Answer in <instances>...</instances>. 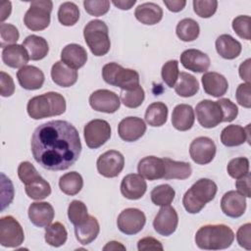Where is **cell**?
Wrapping results in <instances>:
<instances>
[{
	"label": "cell",
	"instance_id": "35",
	"mask_svg": "<svg viewBox=\"0 0 251 251\" xmlns=\"http://www.w3.org/2000/svg\"><path fill=\"white\" fill-rule=\"evenodd\" d=\"M168 107L163 102L150 104L145 112V121L151 126H162L168 119Z\"/></svg>",
	"mask_w": 251,
	"mask_h": 251
},
{
	"label": "cell",
	"instance_id": "58",
	"mask_svg": "<svg viewBox=\"0 0 251 251\" xmlns=\"http://www.w3.org/2000/svg\"><path fill=\"white\" fill-rule=\"evenodd\" d=\"M250 63L251 60L247 59L239 66V76L246 82L250 81Z\"/></svg>",
	"mask_w": 251,
	"mask_h": 251
},
{
	"label": "cell",
	"instance_id": "11",
	"mask_svg": "<svg viewBox=\"0 0 251 251\" xmlns=\"http://www.w3.org/2000/svg\"><path fill=\"white\" fill-rule=\"evenodd\" d=\"M146 217L137 208H126L123 210L117 219V226L120 231L126 235L138 233L145 226Z\"/></svg>",
	"mask_w": 251,
	"mask_h": 251
},
{
	"label": "cell",
	"instance_id": "23",
	"mask_svg": "<svg viewBox=\"0 0 251 251\" xmlns=\"http://www.w3.org/2000/svg\"><path fill=\"white\" fill-rule=\"evenodd\" d=\"M201 81L204 91L213 97L218 98L225 95L228 88L226 78L223 75L216 72H206L202 75Z\"/></svg>",
	"mask_w": 251,
	"mask_h": 251
},
{
	"label": "cell",
	"instance_id": "53",
	"mask_svg": "<svg viewBox=\"0 0 251 251\" xmlns=\"http://www.w3.org/2000/svg\"><path fill=\"white\" fill-rule=\"evenodd\" d=\"M0 94L3 97H10L15 92V84L10 75L5 72L0 73Z\"/></svg>",
	"mask_w": 251,
	"mask_h": 251
},
{
	"label": "cell",
	"instance_id": "29",
	"mask_svg": "<svg viewBox=\"0 0 251 251\" xmlns=\"http://www.w3.org/2000/svg\"><path fill=\"white\" fill-rule=\"evenodd\" d=\"M51 77L57 85L70 87L76 82L77 72L68 67L62 61H58L51 68Z\"/></svg>",
	"mask_w": 251,
	"mask_h": 251
},
{
	"label": "cell",
	"instance_id": "36",
	"mask_svg": "<svg viewBox=\"0 0 251 251\" xmlns=\"http://www.w3.org/2000/svg\"><path fill=\"white\" fill-rule=\"evenodd\" d=\"M83 186L82 176L76 172H71L63 175L59 179V187L67 195L74 196L77 194Z\"/></svg>",
	"mask_w": 251,
	"mask_h": 251
},
{
	"label": "cell",
	"instance_id": "21",
	"mask_svg": "<svg viewBox=\"0 0 251 251\" xmlns=\"http://www.w3.org/2000/svg\"><path fill=\"white\" fill-rule=\"evenodd\" d=\"M28 218L30 222L38 227L49 226L55 216L53 206L48 202H33L28 207Z\"/></svg>",
	"mask_w": 251,
	"mask_h": 251
},
{
	"label": "cell",
	"instance_id": "17",
	"mask_svg": "<svg viewBox=\"0 0 251 251\" xmlns=\"http://www.w3.org/2000/svg\"><path fill=\"white\" fill-rule=\"evenodd\" d=\"M221 209L229 218H239L246 210V199L237 191H227L222 197Z\"/></svg>",
	"mask_w": 251,
	"mask_h": 251
},
{
	"label": "cell",
	"instance_id": "61",
	"mask_svg": "<svg viewBox=\"0 0 251 251\" xmlns=\"http://www.w3.org/2000/svg\"><path fill=\"white\" fill-rule=\"evenodd\" d=\"M119 249L126 250V247L118 241H110L103 247V250H105V251L106 250H119Z\"/></svg>",
	"mask_w": 251,
	"mask_h": 251
},
{
	"label": "cell",
	"instance_id": "20",
	"mask_svg": "<svg viewBox=\"0 0 251 251\" xmlns=\"http://www.w3.org/2000/svg\"><path fill=\"white\" fill-rule=\"evenodd\" d=\"M165 162L164 159L147 156L142 158L137 165L138 174L148 180H156L163 178L165 176Z\"/></svg>",
	"mask_w": 251,
	"mask_h": 251
},
{
	"label": "cell",
	"instance_id": "22",
	"mask_svg": "<svg viewBox=\"0 0 251 251\" xmlns=\"http://www.w3.org/2000/svg\"><path fill=\"white\" fill-rule=\"evenodd\" d=\"M17 78L20 85L26 90H36L42 87L44 83L43 72L35 66H25L17 73Z\"/></svg>",
	"mask_w": 251,
	"mask_h": 251
},
{
	"label": "cell",
	"instance_id": "39",
	"mask_svg": "<svg viewBox=\"0 0 251 251\" xmlns=\"http://www.w3.org/2000/svg\"><path fill=\"white\" fill-rule=\"evenodd\" d=\"M58 20L66 26L74 25L79 20V9L74 2H64L58 10Z\"/></svg>",
	"mask_w": 251,
	"mask_h": 251
},
{
	"label": "cell",
	"instance_id": "40",
	"mask_svg": "<svg viewBox=\"0 0 251 251\" xmlns=\"http://www.w3.org/2000/svg\"><path fill=\"white\" fill-rule=\"evenodd\" d=\"M26 195L34 200H42L51 194V186L42 176L28 183L25 187Z\"/></svg>",
	"mask_w": 251,
	"mask_h": 251
},
{
	"label": "cell",
	"instance_id": "56",
	"mask_svg": "<svg viewBox=\"0 0 251 251\" xmlns=\"http://www.w3.org/2000/svg\"><path fill=\"white\" fill-rule=\"evenodd\" d=\"M250 173H247L245 176L237 178L235 181V187L237 192L242 194L244 197H251V188H250Z\"/></svg>",
	"mask_w": 251,
	"mask_h": 251
},
{
	"label": "cell",
	"instance_id": "12",
	"mask_svg": "<svg viewBox=\"0 0 251 251\" xmlns=\"http://www.w3.org/2000/svg\"><path fill=\"white\" fill-rule=\"evenodd\" d=\"M98 173L105 177L118 176L125 167V158L117 150H108L99 156L96 162Z\"/></svg>",
	"mask_w": 251,
	"mask_h": 251
},
{
	"label": "cell",
	"instance_id": "2",
	"mask_svg": "<svg viewBox=\"0 0 251 251\" xmlns=\"http://www.w3.org/2000/svg\"><path fill=\"white\" fill-rule=\"evenodd\" d=\"M234 240L232 229L223 224L206 225L195 234V243L200 249L221 250L228 248Z\"/></svg>",
	"mask_w": 251,
	"mask_h": 251
},
{
	"label": "cell",
	"instance_id": "26",
	"mask_svg": "<svg viewBox=\"0 0 251 251\" xmlns=\"http://www.w3.org/2000/svg\"><path fill=\"white\" fill-rule=\"evenodd\" d=\"M2 60L10 68L18 69L26 66L29 61V55L26 49L20 44H13L3 48Z\"/></svg>",
	"mask_w": 251,
	"mask_h": 251
},
{
	"label": "cell",
	"instance_id": "8",
	"mask_svg": "<svg viewBox=\"0 0 251 251\" xmlns=\"http://www.w3.org/2000/svg\"><path fill=\"white\" fill-rule=\"evenodd\" d=\"M83 135L86 145L91 149H96L110 139L111 126L107 121L95 119L84 126Z\"/></svg>",
	"mask_w": 251,
	"mask_h": 251
},
{
	"label": "cell",
	"instance_id": "49",
	"mask_svg": "<svg viewBox=\"0 0 251 251\" xmlns=\"http://www.w3.org/2000/svg\"><path fill=\"white\" fill-rule=\"evenodd\" d=\"M250 21L249 16H238L232 21L233 30L242 39L250 40Z\"/></svg>",
	"mask_w": 251,
	"mask_h": 251
},
{
	"label": "cell",
	"instance_id": "6",
	"mask_svg": "<svg viewBox=\"0 0 251 251\" xmlns=\"http://www.w3.org/2000/svg\"><path fill=\"white\" fill-rule=\"evenodd\" d=\"M102 77L108 84L120 87L122 90H132L140 85L139 75L136 71L126 69L115 62L104 65Z\"/></svg>",
	"mask_w": 251,
	"mask_h": 251
},
{
	"label": "cell",
	"instance_id": "10",
	"mask_svg": "<svg viewBox=\"0 0 251 251\" xmlns=\"http://www.w3.org/2000/svg\"><path fill=\"white\" fill-rule=\"evenodd\" d=\"M196 118L205 128L216 127L223 122V111L217 101L202 100L196 105Z\"/></svg>",
	"mask_w": 251,
	"mask_h": 251
},
{
	"label": "cell",
	"instance_id": "45",
	"mask_svg": "<svg viewBox=\"0 0 251 251\" xmlns=\"http://www.w3.org/2000/svg\"><path fill=\"white\" fill-rule=\"evenodd\" d=\"M179 72H178V62L176 60H170L166 62L161 71V75L163 81L171 88L175 87V84L177 80Z\"/></svg>",
	"mask_w": 251,
	"mask_h": 251
},
{
	"label": "cell",
	"instance_id": "41",
	"mask_svg": "<svg viewBox=\"0 0 251 251\" xmlns=\"http://www.w3.org/2000/svg\"><path fill=\"white\" fill-rule=\"evenodd\" d=\"M176 191L170 184H160L150 193L151 200L156 206H168L175 199Z\"/></svg>",
	"mask_w": 251,
	"mask_h": 251
},
{
	"label": "cell",
	"instance_id": "24",
	"mask_svg": "<svg viewBox=\"0 0 251 251\" xmlns=\"http://www.w3.org/2000/svg\"><path fill=\"white\" fill-rule=\"evenodd\" d=\"M250 125L242 127L238 125H230L226 126L221 133V141L225 146L234 147L250 140Z\"/></svg>",
	"mask_w": 251,
	"mask_h": 251
},
{
	"label": "cell",
	"instance_id": "44",
	"mask_svg": "<svg viewBox=\"0 0 251 251\" xmlns=\"http://www.w3.org/2000/svg\"><path fill=\"white\" fill-rule=\"evenodd\" d=\"M226 171L230 177L237 179L249 173V160L245 157L234 158L228 162Z\"/></svg>",
	"mask_w": 251,
	"mask_h": 251
},
{
	"label": "cell",
	"instance_id": "60",
	"mask_svg": "<svg viewBox=\"0 0 251 251\" xmlns=\"http://www.w3.org/2000/svg\"><path fill=\"white\" fill-rule=\"evenodd\" d=\"M112 3L121 10H129L136 3V0H114Z\"/></svg>",
	"mask_w": 251,
	"mask_h": 251
},
{
	"label": "cell",
	"instance_id": "37",
	"mask_svg": "<svg viewBox=\"0 0 251 251\" xmlns=\"http://www.w3.org/2000/svg\"><path fill=\"white\" fill-rule=\"evenodd\" d=\"M44 238L46 243L49 245L53 247H60L67 241L68 232L63 224L55 222L45 227Z\"/></svg>",
	"mask_w": 251,
	"mask_h": 251
},
{
	"label": "cell",
	"instance_id": "34",
	"mask_svg": "<svg viewBox=\"0 0 251 251\" xmlns=\"http://www.w3.org/2000/svg\"><path fill=\"white\" fill-rule=\"evenodd\" d=\"M199 90V82L192 75L181 72L175 84V91L178 96L191 97Z\"/></svg>",
	"mask_w": 251,
	"mask_h": 251
},
{
	"label": "cell",
	"instance_id": "4",
	"mask_svg": "<svg viewBox=\"0 0 251 251\" xmlns=\"http://www.w3.org/2000/svg\"><path fill=\"white\" fill-rule=\"evenodd\" d=\"M217 184L209 178H200L184 193L182 204L189 214L199 213L217 194Z\"/></svg>",
	"mask_w": 251,
	"mask_h": 251
},
{
	"label": "cell",
	"instance_id": "13",
	"mask_svg": "<svg viewBox=\"0 0 251 251\" xmlns=\"http://www.w3.org/2000/svg\"><path fill=\"white\" fill-rule=\"evenodd\" d=\"M189 154L193 162L196 164L207 165L211 163L215 158L216 144L210 137H196L190 143Z\"/></svg>",
	"mask_w": 251,
	"mask_h": 251
},
{
	"label": "cell",
	"instance_id": "18",
	"mask_svg": "<svg viewBox=\"0 0 251 251\" xmlns=\"http://www.w3.org/2000/svg\"><path fill=\"white\" fill-rule=\"evenodd\" d=\"M147 183L139 174L126 175L121 182V192L129 200L140 199L146 192Z\"/></svg>",
	"mask_w": 251,
	"mask_h": 251
},
{
	"label": "cell",
	"instance_id": "25",
	"mask_svg": "<svg viewBox=\"0 0 251 251\" xmlns=\"http://www.w3.org/2000/svg\"><path fill=\"white\" fill-rule=\"evenodd\" d=\"M61 61L68 67L77 70L83 67L87 61L86 50L75 43L68 44L61 51Z\"/></svg>",
	"mask_w": 251,
	"mask_h": 251
},
{
	"label": "cell",
	"instance_id": "32",
	"mask_svg": "<svg viewBox=\"0 0 251 251\" xmlns=\"http://www.w3.org/2000/svg\"><path fill=\"white\" fill-rule=\"evenodd\" d=\"M22 45L26 49L29 59L32 61H38L45 58L49 52V46L46 39L35 34L26 36Z\"/></svg>",
	"mask_w": 251,
	"mask_h": 251
},
{
	"label": "cell",
	"instance_id": "14",
	"mask_svg": "<svg viewBox=\"0 0 251 251\" xmlns=\"http://www.w3.org/2000/svg\"><path fill=\"white\" fill-rule=\"evenodd\" d=\"M89 105L97 112L113 114L120 108L121 99L111 90L98 89L90 94Z\"/></svg>",
	"mask_w": 251,
	"mask_h": 251
},
{
	"label": "cell",
	"instance_id": "7",
	"mask_svg": "<svg viewBox=\"0 0 251 251\" xmlns=\"http://www.w3.org/2000/svg\"><path fill=\"white\" fill-rule=\"evenodd\" d=\"M52 8L53 3L50 0H37L30 2V6L24 17L25 25L33 31L45 29L50 25Z\"/></svg>",
	"mask_w": 251,
	"mask_h": 251
},
{
	"label": "cell",
	"instance_id": "33",
	"mask_svg": "<svg viewBox=\"0 0 251 251\" xmlns=\"http://www.w3.org/2000/svg\"><path fill=\"white\" fill-rule=\"evenodd\" d=\"M165 162V179H186L191 176L192 169L189 163L163 158Z\"/></svg>",
	"mask_w": 251,
	"mask_h": 251
},
{
	"label": "cell",
	"instance_id": "19",
	"mask_svg": "<svg viewBox=\"0 0 251 251\" xmlns=\"http://www.w3.org/2000/svg\"><path fill=\"white\" fill-rule=\"evenodd\" d=\"M181 65L194 73H205L210 67L209 56L198 49H187L180 55Z\"/></svg>",
	"mask_w": 251,
	"mask_h": 251
},
{
	"label": "cell",
	"instance_id": "48",
	"mask_svg": "<svg viewBox=\"0 0 251 251\" xmlns=\"http://www.w3.org/2000/svg\"><path fill=\"white\" fill-rule=\"evenodd\" d=\"M18 176L20 180L25 185H26L32 182L33 180L37 179L41 176L38 174V172L36 171V169L31 163L25 161V162H22L18 167Z\"/></svg>",
	"mask_w": 251,
	"mask_h": 251
},
{
	"label": "cell",
	"instance_id": "54",
	"mask_svg": "<svg viewBox=\"0 0 251 251\" xmlns=\"http://www.w3.org/2000/svg\"><path fill=\"white\" fill-rule=\"evenodd\" d=\"M250 231H251V224L247 223L241 226L236 232V240L238 244L247 250L251 249Z\"/></svg>",
	"mask_w": 251,
	"mask_h": 251
},
{
	"label": "cell",
	"instance_id": "38",
	"mask_svg": "<svg viewBox=\"0 0 251 251\" xmlns=\"http://www.w3.org/2000/svg\"><path fill=\"white\" fill-rule=\"evenodd\" d=\"M176 32L177 37L185 42L195 40L200 33V27L196 21L190 18H185L178 22Z\"/></svg>",
	"mask_w": 251,
	"mask_h": 251
},
{
	"label": "cell",
	"instance_id": "27",
	"mask_svg": "<svg viewBox=\"0 0 251 251\" xmlns=\"http://www.w3.org/2000/svg\"><path fill=\"white\" fill-rule=\"evenodd\" d=\"M194 110L188 104L176 105L172 113V124L174 127L180 131L190 129L194 124Z\"/></svg>",
	"mask_w": 251,
	"mask_h": 251
},
{
	"label": "cell",
	"instance_id": "42",
	"mask_svg": "<svg viewBox=\"0 0 251 251\" xmlns=\"http://www.w3.org/2000/svg\"><path fill=\"white\" fill-rule=\"evenodd\" d=\"M88 216L86 205L82 201L74 200L70 203L68 207V218L75 226L83 224Z\"/></svg>",
	"mask_w": 251,
	"mask_h": 251
},
{
	"label": "cell",
	"instance_id": "59",
	"mask_svg": "<svg viewBox=\"0 0 251 251\" xmlns=\"http://www.w3.org/2000/svg\"><path fill=\"white\" fill-rule=\"evenodd\" d=\"M12 12V4L10 1H2L1 2V16L0 20L3 23L7 18H9Z\"/></svg>",
	"mask_w": 251,
	"mask_h": 251
},
{
	"label": "cell",
	"instance_id": "31",
	"mask_svg": "<svg viewBox=\"0 0 251 251\" xmlns=\"http://www.w3.org/2000/svg\"><path fill=\"white\" fill-rule=\"evenodd\" d=\"M99 231L100 226L97 219L90 215L83 224L75 226V238L82 245H87L94 241L99 234Z\"/></svg>",
	"mask_w": 251,
	"mask_h": 251
},
{
	"label": "cell",
	"instance_id": "55",
	"mask_svg": "<svg viewBox=\"0 0 251 251\" xmlns=\"http://www.w3.org/2000/svg\"><path fill=\"white\" fill-rule=\"evenodd\" d=\"M137 249L139 251H145V250H163L162 243L157 240L154 237L146 236L138 240L137 242Z\"/></svg>",
	"mask_w": 251,
	"mask_h": 251
},
{
	"label": "cell",
	"instance_id": "57",
	"mask_svg": "<svg viewBox=\"0 0 251 251\" xmlns=\"http://www.w3.org/2000/svg\"><path fill=\"white\" fill-rule=\"evenodd\" d=\"M164 4L167 6V8L174 13H177L179 11H181L185 5H186V1L184 0H164Z\"/></svg>",
	"mask_w": 251,
	"mask_h": 251
},
{
	"label": "cell",
	"instance_id": "43",
	"mask_svg": "<svg viewBox=\"0 0 251 251\" xmlns=\"http://www.w3.org/2000/svg\"><path fill=\"white\" fill-rule=\"evenodd\" d=\"M145 98L144 89L139 85L132 90H122L121 92V102L127 108H137L139 107Z\"/></svg>",
	"mask_w": 251,
	"mask_h": 251
},
{
	"label": "cell",
	"instance_id": "51",
	"mask_svg": "<svg viewBox=\"0 0 251 251\" xmlns=\"http://www.w3.org/2000/svg\"><path fill=\"white\" fill-rule=\"evenodd\" d=\"M217 102L219 103L223 111V122L229 123V122H232L237 117L238 108L233 102H231L230 99L221 98Z\"/></svg>",
	"mask_w": 251,
	"mask_h": 251
},
{
	"label": "cell",
	"instance_id": "15",
	"mask_svg": "<svg viewBox=\"0 0 251 251\" xmlns=\"http://www.w3.org/2000/svg\"><path fill=\"white\" fill-rule=\"evenodd\" d=\"M178 224V216L174 207L171 205L162 206L153 221L154 229L163 236L173 234Z\"/></svg>",
	"mask_w": 251,
	"mask_h": 251
},
{
	"label": "cell",
	"instance_id": "46",
	"mask_svg": "<svg viewBox=\"0 0 251 251\" xmlns=\"http://www.w3.org/2000/svg\"><path fill=\"white\" fill-rule=\"evenodd\" d=\"M20 33L18 28L11 24L1 23L0 25V46L2 48H5L9 45L16 44V42L19 40Z\"/></svg>",
	"mask_w": 251,
	"mask_h": 251
},
{
	"label": "cell",
	"instance_id": "3",
	"mask_svg": "<svg viewBox=\"0 0 251 251\" xmlns=\"http://www.w3.org/2000/svg\"><path fill=\"white\" fill-rule=\"evenodd\" d=\"M66 99L58 92H47L28 100L26 111L33 120L60 116L66 111Z\"/></svg>",
	"mask_w": 251,
	"mask_h": 251
},
{
	"label": "cell",
	"instance_id": "1",
	"mask_svg": "<svg viewBox=\"0 0 251 251\" xmlns=\"http://www.w3.org/2000/svg\"><path fill=\"white\" fill-rule=\"evenodd\" d=\"M34 160L49 171H64L79 158L81 142L77 129L69 122L57 120L38 126L30 140Z\"/></svg>",
	"mask_w": 251,
	"mask_h": 251
},
{
	"label": "cell",
	"instance_id": "52",
	"mask_svg": "<svg viewBox=\"0 0 251 251\" xmlns=\"http://www.w3.org/2000/svg\"><path fill=\"white\" fill-rule=\"evenodd\" d=\"M250 82L240 83L237 86L235 97L238 104L244 108L249 109L251 107V97H250Z\"/></svg>",
	"mask_w": 251,
	"mask_h": 251
},
{
	"label": "cell",
	"instance_id": "30",
	"mask_svg": "<svg viewBox=\"0 0 251 251\" xmlns=\"http://www.w3.org/2000/svg\"><path fill=\"white\" fill-rule=\"evenodd\" d=\"M216 50L222 58L232 60L240 55L242 46L231 35L222 34L216 39Z\"/></svg>",
	"mask_w": 251,
	"mask_h": 251
},
{
	"label": "cell",
	"instance_id": "47",
	"mask_svg": "<svg viewBox=\"0 0 251 251\" xmlns=\"http://www.w3.org/2000/svg\"><path fill=\"white\" fill-rule=\"evenodd\" d=\"M192 4L195 14L204 19L212 17L218 8V1L216 0H194Z\"/></svg>",
	"mask_w": 251,
	"mask_h": 251
},
{
	"label": "cell",
	"instance_id": "16",
	"mask_svg": "<svg viewBox=\"0 0 251 251\" xmlns=\"http://www.w3.org/2000/svg\"><path fill=\"white\" fill-rule=\"evenodd\" d=\"M146 125L144 121L138 117H126L123 119L118 126L119 136L126 141L133 142L144 135Z\"/></svg>",
	"mask_w": 251,
	"mask_h": 251
},
{
	"label": "cell",
	"instance_id": "9",
	"mask_svg": "<svg viewBox=\"0 0 251 251\" xmlns=\"http://www.w3.org/2000/svg\"><path fill=\"white\" fill-rule=\"evenodd\" d=\"M25 240V233L20 223L12 216L0 219V244L4 247L16 248Z\"/></svg>",
	"mask_w": 251,
	"mask_h": 251
},
{
	"label": "cell",
	"instance_id": "50",
	"mask_svg": "<svg viewBox=\"0 0 251 251\" xmlns=\"http://www.w3.org/2000/svg\"><path fill=\"white\" fill-rule=\"evenodd\" d=\"M83 6L85 11L94 17H100L105 15L110 9V1L108 0H100V1H90L84 0Z\"/></svg>",
	"mask_w": 251,
	"mask_h": 251
},
{
	"label": "cell",
	"instance_id": "5",
	"mask_svg": "<svg viewBox=\"0 0 251 251\" xmlns=\"http://www.w3.org/2000/svg\"><path fill=\"white\" fill-rule=\"evenodd\" d=\"M83 37L94 56H104L111 48L109 29L103 21L92 20L88 22L83 28Z\"/></svg>",
	"mask_w": 251,
	"mask_h": 251
},
{
	"label": "cell",
	"instance_id": "28",
	"mask_svg": "<svg viewBox=\"0 0 251 251\" xmlns=\"http://www.w3.org/2000/svg\"><path fill=\"white\" fill-rule=\"evenodd\" d=\"M134 16L138 22L143 25H153L158 24L163 18L162 8L153 2H146L135 8Z\"/></svg>",
	"mask_w": 251,
	"mask_h": 251
}]
</instances>
